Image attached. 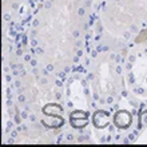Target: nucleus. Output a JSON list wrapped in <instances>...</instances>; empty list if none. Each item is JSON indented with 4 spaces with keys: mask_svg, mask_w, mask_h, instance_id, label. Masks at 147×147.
Wrapping results in <instances>:
<instances>
[]
</instances>
